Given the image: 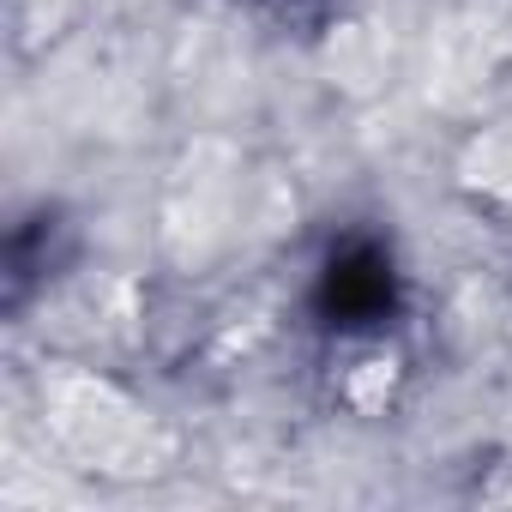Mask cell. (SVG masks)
<instances>
[{
    "mask_svg": "<svg viewBox=\"0 0 512 512\" xmlns=\"http://www.w3.org/2000/svg\"><path fill=\"white\" fill-rule=\"evenodd\" d=\"M332 296L344 302V314H374V308H386V266L374 260V253L332 266Z\"/></svg>",
    "mask_w": 512,
    "mask_h": 512,
    "instance_id": "6da1fadb",
    "label": "cell"
}]
</instances>
